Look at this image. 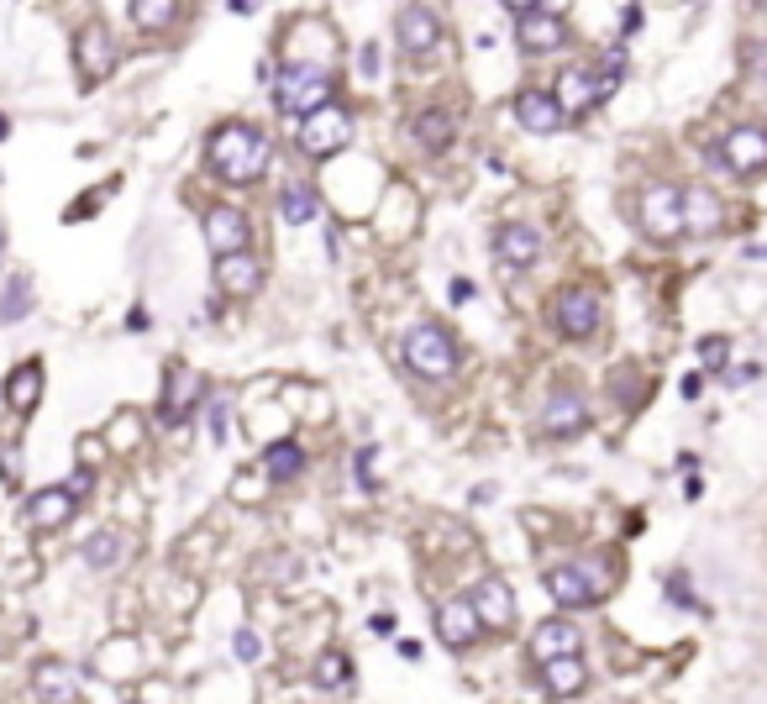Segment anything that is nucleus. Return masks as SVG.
<instances>
[{"label":"nucleus","instance_id":"nucleus-1","mask_svg":"<svg viewBox=\"0 0 767 704\" xmlns=\"http://www.w3.org/2000/svg\"><path fill=\"white\" fill-rule=\"evenodd\" d=\"M205 159L222 174L226 184H253L268 169V137H263L253 121H222L211 142H205Z\"/></svg>","mask_w":767,"mask_h":704},{"label":"nucleus","instance_id":"nucleus-2","mask_svg":"<svg viewBox=\"0 0 767 704\" xmlns=\"http://www.w3.org/2000/svg\"><path fill=\"white\" fill-rule=\"evenodd\" d=\"M331 69L326 63H289L279 69V80H274V101H279L284 116H316L321 105H331Z\"/></svg>","mask_w":767,"mask_h":704},{"label":"nucleus","instance_id":"nucleus-3","mask_svg":"<svg viewBox=\"0 0 767 704\" xmlns=\"http://www.w3.org/2000/svg\"><path fill=\"white\" fill-rule=\"evenodd\" d=\"M405 363H410V374H421V379H447V374H458V343H452V331L442 322H416L405 331Z\"/></svg>","mask_w":767,"mask_h":704},{"label":"nucleus","instance_id":"nucleus-4","mask_svg":"<svg viewBox=\"0 0 767 704\" xmlns=\"http://www.w3.org/2000/svg\"><path fill=\"white\" fill-rule=\"evenodd\" d=\"M546 589L563 610H584V604H600L610 594V563L605 558H589V563H558L546 573Z\"/></svg>","mask_w":767,"mask_h":704},{"label":"nucleus","instance_id":"nucleus-5","mask_svg":"<svg viewBox=\"0 0 767 704\" xmlns=\"http://www.w3.org/2000/svg\"><path fill=\"white\" fill-rule=\"evenodd\" d=\"M552 322H558L563 337L584 343V337H594L600 322H605V295H600L594 284H567L563 295L552 300Z\"/></svg>","mask_w":767,"mask_h":704},{"label":"nucleus","instance_id":"nucleus-6","mask_svg":"<svg viewBox=\"0 0 767 704\" xmlns=\"http://www.w3.org/2000/svg\"><path fill=\"white\" fill-rule=\"evenodd\" d=\"M347 142H352V111L347 105H321L316 116L300 121V147L310 159H331V153H342Z\"/></svg>","mask_w":767,"mask_h":704},{"label":"nucleus","instance_id":"nucleus-7","mask_svg":"<svg viewBox=\"0 0 767 704\" xmlns=\"http://www.w3.org/2000/svg\"><path fill=\"white\" fill-rule=\"evenodd\" d=\"M615 84H621V74H605V69H584V63H573V69H563V80H558V105H563L567 116L573 111H594L600 101H610L615 95Z\"/></svg>","mask_w":767,"mask_h":704},{"label":"nucleus","instance_id":"nucleus-8","mask_svg":"<svg viewBox=\"0 0 767 704\" xmlns=\"http://www.w3.org/2000/svg\"><path fill=\"white\" fill-rule=\"evenodd\" d=\"M201 400H205V374H195L190 363H168L163 368V405H158L163 426H184Z\"/></svg>","mask_w":767,"mask_h":704},{"label":"nucleus","instance_id":"nucleus-9","mask_svg":"<svg viewBox=\"0 0 767 704\" xmlns=\"http://www.w3.org/2000/svg\"><path fill=\"white\" fill-rule=\"evenodd\" d=\"M642 226H646V237H657V242L684 237V190H673V184L642 190Z\"/></svg>","mask_w":767,"mask_h":704},{"label":"nucleus","instance_id":"nucleus-10","mask_svg":"<svg viewBox=\"0 0 767 704\" xmlns=\"http://www.w3.org/2000/svg\"><path fill=\"white\" fill-rule=\"evenodd\" d=\"M247 237H253L247 211H237V205H211V211H205V247H211L216 258L247 253Z\"/></svg>","mask_w":767,"mask_h":704},{"label":"nucleus","instance_id":"nucleus-11","mask_svg":"<svg viewBox=\"0 0 767 704\" xmlns=\"http://www.w3.org/2000/svg\"><path fill=\"white\" fill-rule=\"evenodd\" d=\"M32 694H38V704H80L84 700V673L74 663H63V657H48V663H38V673H32Z\"/></svg>","mask_w":767,"mask_h":704},{"label":"nucleus","instance_id":"nucleus-12","mask_svg":"<svg viewBox=\"0 0 767 704\" xmlns=\"http://www.w3.org/2000/svg\"><path fill=\"white\" fill-rule=\"evenodd\" d=\"M74 63L84 69V80H90V84L105 80V74L116 69V42H111V27H101V21L80 27V38H74Z\"/></svg>","mask_w":767,"mask_h":704},{"label":"nucleus","instance_id":"nucleus-13","mask_svg":"<svg viewBox=\"0 0 767 704\" xmlns=\"http://www.w3.org/2000/svg\"><path fill=\"white\" fill-rule=\"evenodd\" d=\"M515 121H521L525 132H536V137H552V132H563L567 111L558 105L552 90H521L515 95Z\"/></svg>","mask_w":767,"mask_h":704},{"label":"nucleus","instance_id":"nucleus-14","mask_svg":"<svg viewBox=\"0 0 767 704\" xmlns=\"http://www.w3.org/2000/svg\"><path fill=\"white\" fill-rule=\"evenodd\" d=\"M479 631H484V621H479V610H473V600H447L442 610H437V636H442V646H452V652H463V646L479 642Z\"/></svg>","mask_w":767,"mask_h":704},{"label":"nucleus","instance_id":"nucleus-15","mask_svg":"<svg viewBox=\"0 0 767 704\" xmlns=\"http://www.w3.org/2000/svg\"><path fill=\"white\" fill-rule=\"evenodd\" d=\"M395 38H400V48L416 59V53H431V48H437L442 21H437L431 6H400V17H395Z\"/></svg>","mask_w":767,"mask_h":704},{"label":"nucleus","instance_id":"nucleus-16","mask_svg":"<svg viewBox=\"0 0 767 704\" xmlns=\"http://www.w3.org/2000/svg\"><path fill=\"white\" fill-rule=\"evenodd\" d=\"M515 38H521L525 53H558V48L567 42V21L558 17L552 6H546V11L542 6H531V17L515 27Z\"/></svg>","mask_w":767,"mask_h":704},{"label":"nucleus","instance_id":"nucleus-17","mask_svg":"<svg viewBox=\"0 0 767 704\" xmlns=\"http://www.w3.org/2000/svg\"><path fill=\"white\" fill-rule=\"evenodd\" d=\"M584 652V636H579V625L573 621H542L536 625V636H531V657L536 663H558V657H579Z\"/></svg>","mask_w":767,"mask_h":704},{"label":"nucleus","instance_id":"nucleus-18","mask_svg":"<svg viewBox=\"0 0 767 704\" xmlns=\"http://www.w3.org/2000/svg\"><path fill=\"white\" fill-rule=\"evenodd\" d=\"M589 426V405L584 395H573V389H558L552 400L542 405V431L546 437H579Z\"/></svg>","mask_w":767,"mask_h":704},{"label":"nucleus","instance_id":"nucleus-19","mask_svg":"<svg viewBox=\"0 0 767 704\" xmlns=\"http://www.w3.org/2000/svg\"><path fill=\"white\" fill-rule=\"evenodd\" d=\"M468 600H473V610H479L484 631H510V621H515V594H510L505 579H484Z\"/></svg>","mask_w":767,"mask_h":704},{"label":"nucleus","instance_id":"nucleus-20","mask_svg":"<svg viewBox=\"0 0 767 704\" xmlns=\"http://www.w3.org/2000/svg\"><path fill=\"white\" fill-rule=\"evenodd\" d=\"M720 153H726L730 174H763L767 169V132H757V126H736Z\"/></svg>","mask_w":767,"mask_h":704},{"label":"nucleus","instance_id":"nucleus-21","mask_svg":"<svg viewBox=\"0 0 767 704\" xmlns=\"http://www.w3.org/2000/svg\"><path fill=\"white\" fill-rule=\"evenodd\" d=\"M74 494H69V489H38V494H32V500H27V521L38 526V531H63V526H69V516H74Z\"/></svg>","mask_w":767,"mask_h":704},{"label":"nucleus","instance_id":"nucleus-22","mask_svg":"<svg viewBox=\"0 0 767 704\" xmlns=\"http://www.w3.org/2000/svg\"><path fill=\"white\" fill-rule=\"evenodd\" d=\"M216 284H222V295H232V300L258 295V289H263L258 258H247V253H237V258H216Z\"/></svg>","mask_w":767,"mask_h":704},{"label":"nucleus","instance_id":"nucleus-23","mask_svg":"<svg viewBox=\"0 0 767 704\" xmlns=\"http://www.w3.org/2000/svg\"><path fill=\"white\" fill-rule=\"evenodd\" d=\"M38 400H42V363L27 358V363H17V368L6 374V405H11L17 416H32Z\"/></svg>","mask_w":767,"mask_h":704},{"label":"nucleus","instance_id":"nucleus-24","mask_svg":"<svg viewBox=\"0 0 767 704\" xmlns=\"http://www.w3.org/2000/svg\"><path fill=\"white\" fill-rule=\"evenodd\" d=\"M410 137L421 142L426 153H442L447 142L458 137V111H447V105H431V111H421V116L410 121Z\"/></svg>","mask_w":767,"mask_h":704},{"label":"nucleus","instance_id":"nucleus-25","mask_svg":"<svg viewBox=\"0 0 767 704\" xmlns=\"http://www.w3.org/2000/svg\"><path fill=\"white\" fill-rule=\"evenodd\" d=\"M494 258H505L510 268H525V263L542 258V232H531V226H500V237H494Z\"/></svg>","mask_w":767,"mask_h":704},{"label":"nucleus","instance_id":"nucleus-26","mask_svg":"<svg viewBox=\"0 0 767 704\" xmlns=\"http://www.w3.org/2000/svg\"><path fill=\"white\" fill-rule=\"evenodd\" d=\"M542 684H546V694H552V700H573V694L589 684L584 657H558V663H546L542 667Z\"/></svg>","mask_w":767,"mask_h":704},{"label":"nucleus","instance_id":"nucleus-27","mask_svg":"<svg viewBox=\"0 0 767 704\" xmlns=\"http://www.w3.org/2000/svg\"><path fill=\"white\" fill-rule=\"evenodd\" d=\"M720 226V201L709 190H684V232L688 237H709Z\"/></svg>","mask_w":767,"mask_h":704},{"label":"nucleus","instance_id":"nucleus-28","mask_svg":"<svg viewBox=\"0 0 767 704\" xmlns=\"http://www.w3.org/2000/svg\"><path fill=\"white\" fill-rule=\"evenodd\" d=\"M300 468H305V447L295 442V437H284V442H274L268 452H263V473H268V483L300 479Z\"/></svg>","mask_w":767,"mask_h":704},{"label":"nucleus","instance_id":"nucleus-29","mask_svg":"<svg viewBox=\"0 0 767 704\" xmlns=\"http://www.w3.org/2000/svg\"><path fill=\"white\" fill-rule=\"evenodd\" d=\"M122 552H126L122 531H95V537H90V542L80 547L84 568H95V573H105V568H116V563H122Z\"/></svg>","mask_w":767,"mask_h":704},{"label":"nucleus","instance_id":"nucleus-30","mask_svg":"<svg viewBox=\"0 0 767 704\" xmlns=\"http://www.w3.org/2000/svg\"><path fill=\"white\" fill-rule=\"evenodd\" d=\"M279 216L289 226L316 222V216H321V195H316L310 184H295V190H284V195H279Z\"/></svg>","mask_w":767,"mask_h":704},{"label":"nucleus","instance_id":"nucleus-31","mask_svg":"<svg viewBox=\"0 0 767 704\" xmlns=\"http://www.w3.org/2000/svg\"><path fill=\"white\" fill-rule=\"evenodd\" d=\"M27 310H32V279L27 274H11L6 289H0V326L27 322Z\"/></svg>","mask_w":767,"mask_h":704},{"label":"nucleus","instance_id":"nucleus-32","mask_svg":"<svg viewBox=\"0 0 767 704\" xmlns=\"http://www.w3.org/2000/svg\"><path fill=\"white\" fill-rule=\"evenodd\" d=\"M310 679H316V688H347L352 684V657L347 652H321L316 667H310Z\"/></svg>","mask_w":767,"mask_h":704},{"label":"nucleus","instance_id":"nucleus-33","mask_svg":"<svg viewBox=\"0 0 767 704\" xmlns=\"http://www.w3.org/2000/svg\"><path fill=\"white\" fill-rule=\"evenodd\" d=\"M174 17H180V6H174V0H137V6H132V21H137V27H147V32L168 27Z\"/></svg>","mask_w":767,"mask_h":704},{"label":"nucleus","instance_id":"nucleus-34","mask_svg":"<svg viewBox=\"0 0 767 704\" xmlns=\"http://www.w3.org/2000/svg\"><path fill=\"white\" fill-rule=\"evenodd\" d=\"M232 652H237L243 663H258V657H263V636H258V631H247V625H243V631L232 636Z\"/></svg>","mask_w":767,"mask_h":704},{"label":"nucleus","instance_id":"nucleus-35","mask_svg":"<svg viewBox=\"0 0 767 704\" xmlns=\"http://www.w3.org/2000/svg\"><path fill=\"white\" fill-rule=\"evenodd\" d=\"M0 473H6L11 489H21V452H17V442H0Z\"/></svg>","mask_w":767,"mask_h":704},{"label":"nucleus","instance_id":"nucleus-36","mask_svg":"<svg viewBox=\"0 0 767 704\" xmlns=\"http://www.w3.org/2000/svg\"><path fill=\"white\" fill-rule=\"evenodd\" d=\"M726 353H730L726 337H699V358H705V368H720V363H726Z\"/></svg>","mask_w":767,"mask_h":704},{"label":"nucleus","instance_id":"nucleus-37","mask_svg":"<svg viewBox=\"0 0 767 704\" xmlns=\"http://www.w3.org/2000/svg\"><path fill=\"white\" fill-rule=\"evenodd\" d=\"M667 600L684 604V610H699V600H694V589H688L684 573H673V579H667Z\"/></svg>","mask_w":767,"mask_h":704},{"label":"nucleus","instance_id":"nucleus-38","mask_svg":"<svg viewBox=\"0 0 767 704\" xmlns=\"http://www.w3.org/2000/svg\"><path fill=\"white\" fill-rule=\"evenodd\" d=\"M90 483H95V468H74V473L63 479V489H69L74 500H84V494H90Z\"/></svg>","mask_w":767,"mask_h":704},{"label":"nucleus","instance_id":"nucleus-39","mask_svg":"<svg viewBox=\"0 0 767 704\" xmlns=\"http://www.w3.org/2000/svg\"><path fill=\"white\" fill-rule=\"evenodd\" d=\"M358 69H364V80L379 74V42H364V48H358Z\"/></svg>","mask_w":767,"mask_h":704},{"label":"nucleus","instance_id":"nucleus-40","mask_svg":"<svg viewBox=\"0 0 767 704\" xmlns=\"http://www.w3.org/2000/svg\"><path fill=\"white\" fill-rule=\"evenodd\" d=\"M226 405H232V400L211 405V437H216V442H226Z\"/></svg>","mask_w":767,"mask_h":704},{"label":"nucleus","instance_id":"nucleus-41","mask_svg":"<svg viewBox=\"0 0 767 704\" xmlns=\"http://www.w3.org/2000/svg\"><path fill=\"white\" fill-rule=\"evenodd\" d=\"M368 473H374V447H364V452H358V483H364V489H374V479H368Z\"/></svg>","mask_w":767,"mask_h":704},{"label":"nucleus","instance_id":"nucleus-42","mask_svg":"<svg viewBox=\"0 0 767 704\" xmlns=\"http://www.w3.org/2000/svg\"><path fill=\"white\" fill-rule=\"evenodd\" d=\"M621 32H642V6H626V11H621Z\"/></svg>","mask_w":767,"mask_h":704},{"label":"nucleus","instance_id":"nucleus-43","mask_svg":"<svg viewBox=\"0 0 767 704\" xmlns=\"http://www.w3.org/2000/svg\"><path fill=\"white\" fill-rule=\"evenodd\" d=\"M447 295H452V305H468V300H473V284H468V279H452V289H447Z\"/></svg>","mask_w":767,"mask_h":704},{"label":"nucleus","instance_id":"nucleus-44","mask_svg":"<svg viewBox=\"0 0 767 704\" xmlns=\"http://www.w3.org/2000/svg\"><path fill=\"white\" fill-rule=\"evenodd\" d=\"M126 331H147V310H142V305H132V316H126Z\"/></svg>","mask_w":767,"mask_h":704},{"label":"nucleus","instance_id":"nucleus-45","mask_svg":"<svg viewBox=\"0 0 767 704\" xmlns=\"http://www.w3.org/2000/svg\"><path fill=\"white\" fill-rule=\"evenodd\" d=\"M400 657H405V663H421V657H426L421 642H400Z\"/></svg>","mask_w":767,"mask_h":704},{"label":"nucleus","instance_id":"nucleus-46","mask_svg":"<svg viewBox=\"0 0 767 704\" xmlns=\"http://www.w3.org/2000/svg\"><path fill=\"white\" fill-rule=\"evenodd\" d=\"M368 625H374L379 636H389V631H395V615H374V621H368Z\"/></svg>","mask_w":767,"mask_h":704},{"label":"nucleus","instance_id":"nucleus-47","mask_svg":"<svg viewBox=\"0 0 767 704\" xmlns=\"http://www.w3.org/2000/svg\"><path fill=\"white\" fill-rule=\"evenodd\" d=\"M6 132H11V121H6V116H0V137H6Z\"/></svg>","mask_w":767,"mask_h":704}]
</instances>
